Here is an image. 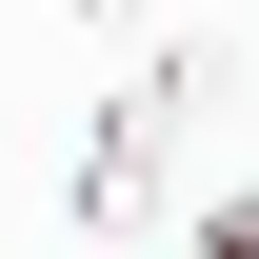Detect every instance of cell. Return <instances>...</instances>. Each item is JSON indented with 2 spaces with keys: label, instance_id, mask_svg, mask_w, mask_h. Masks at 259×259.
I'll list each match as a JSON object with an SVG mask.
<instances>
[{
  "label": "cell",
  "instance_id": "1",
  "mask_svg": "<svg viewBox=\"0 0 259 259\" xmlns=\"http://www.w3.org/2000/svg\"><path fill=\"white\" fill-rule=\"evenodd\" d=\"M60 220H80V239H120V220H160V100H140V80H120V100L80 120V160H60Z\"/></svg>",
  "mask_w": 259,
  "mask_h": 259
},
{
  "label": "cell",
  "instance_id": "2",
  "mask_svg": "<svg viewBox=\"0 0 259 259\" xmlns=\"http://www.w3.org/2000/svg\"><path fill=\"white\" fill-rule=\"evenodd\" d=\"M180 259H259V180H239V199H199V220H180Z\"/></svg>",
  "mask_w": 259,
  "mask_h": 259
}]
</instances>
